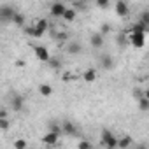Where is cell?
I'll return each mask as SVG.
<instances>
[{
    "label": "cell",
    "instance_id": "cell-27",
    "mask_svg": "<svg viewBox=\"0 0 149 149\" xmlns=\"http://www.w3.org/2000/svg\"><path fill=\"white\" fill-rule=\"evenodd\" d=\"M125 44H126L125 37H123V35H119V37H118V46H125Z\"/></svg>",
    "mask_w": 149,
    "mask_h": 149
},
{
    "label": "cell",
    "instance_id": "cell-19",
    "mask_svg": "<svg viewBox=\"0 0 149 149\" xmlns=\"http://www.w3.org/2000/svg\"><path fill=\"white\" fill-rule=\"evenodd\" d=\"M46 63H49V67H51V68H60V65H61L60 58H54V56H49V60H47Z\"/></svg>",
    "mask_w": 149,
    "mask_h": 149
},
{
    "label": "cell",
    "instance_id": "cell-22",
    "mask_svg": "<svg viewBox=\"0 0 149 149\" xmlns=\"http://www.w3.org/2000/svg\"><path fill=\"white\" fill-rule=\"evenodd\" d=\"M132 93H133V97H135V98H140V97L147 95V91H144L142 88H133V91H132Z\"/></svg>",
    "mask_w": 149,
    "mask_h": 149
},
{
    "label": "cell",
    "instance_id": "cell-6",
    "mask_svg": "<svg viewBox=\"0 0 149 149\" xmlns=\"http://www.w3.org/2000/svg\"><path fill=\"white\" fill-rule=\"evenodd\" d=\"M116 14L119 18H126L130 14V7H128V4L125 2V0H118L116 2Z\"/></svg>",
    "mask_w": 149,
    "mask_h": 149
},
{
    "label": "cell",
    "instance_id": "cell-16",
    "mask_svg": "<svg viewBox=\"0 0 149 149\" xmlns=\"http://www.w3.org/2000/svg\"><path fill=\"white\" fill-rule=\"evenodd\" d=\"M132 144H133V140H132V137H128V135L118 139V147H121V149H128Z\"/></svg>",
    "mask_w": 149,
    "mask_h": 149
},
{
    "label": "cell",
    "instance_id": "cell-18",
    "mask_svg": "<svg viewBox=\"0 0 149 149\" xmlns=\"http://www.w3.org/2000/svg\"><path fill=\"white\" fill-rule=\"evenodd\" d=\"M137 100H139V109H140L142 112H147V111H149V97L144 95V97H140V98H137Z\"/></svg>",
    "mask_w": 149,
    "mask_h": 149
},
{
    "label": "cell",
    "instance_id": "cell-31",
    "mask_svg": "<svg viewBox=\"0 0 149 149\" xmlns=\"http://www.w3.org/2000/svg\"><path fill=\"white\" fill-rule=\"evenodd\" d=\"M65 2H70V0H65Z\"/></svg>",
    "mask_w": 149,
    "mask_h": 149
},
{
    "label": "cell",
    "instance_id": "cell-21",
    "mask_svg": "<svg viewBox=\"0 0 149 149\" xmlns=\"http://www.w3.org/2000/svg\"><path fill=\"white\" fill-rule=\"evenodd\" d=\"M47 128H49V132H54V133H58V135H61V126H58L54 121H51L49 125H47Z\"/></svg>",
    "mask_w": 149,
    "mask_h": 149
},
{
    "label": "cell",
    "instance_id": "cell-10",
    "mask_svg": "<svg viewBox=\"0 0 149 149\" xmlns=\"http://www.w3.org/2000/svg\"><path fill=\"white\" fill-rule=\"evenodd\" d=\"M58 133H54V132H47L44 137H42V142L46 144V146H56L58 144Z\"/></svg>",
    "mask_w": 149,
    "mask_h": 149
},
{
    "label": "cell",
    "instance_id": "cell-25",
    "mask_svg": "<svg viewBox=\"0 0 149 149\" xmlns=\"http://www.w3.org/2000/svg\"><path fill=\"white\" fill-rule=\"evenodd\" d=\"M109 32H111V25H109V23H104V25L100 26V33H102V35L105 37V35H107Z\"/></svg>",
    "mask_w": 149,
    "mask_h": 149
},
{
    "label": "cell",
    "instance_id": "cell-7",
    "mask_svg": "<svg viewBox=\"0 0 149 149\" xmlns=\"http://www.w3.org/2000/svg\"><path fill=\"white\" fill-rule=\"evenodd\" d=\"M100 67H102L104 70H112V68H114V58H112L111 54H102V58H100Z\"/></svg>",
    "mask_w": 149,
    "mask_h": 149
},
{
    "label": "cell",
    "instance_id": "cell-23",
    "mask_svg": "<svg viewBox=\"0 0 149 149\" xmlns=\"http://www.w3.org/2000/svg\"><path fill=\"white\" fill-rule=\"evenodd\" d=\"M26 146H28V142L23 140V139H18V140L14 142V147H16V149H25Z\"/></svg>",
    "mask_w": 149,
    "mask_h": 149
},
{
    "label": "cell",
    "instance_id": "cell-20",
    "mask_svg": "<svg viewBox=\"0 0 149 149\" xmlns=\"http://www.w3.org/2000/svg\"><path fill=\"white\" fill-rule=\"evenodd\" d=\"M9 126H11L9 119L6 116H0V130H9Z\"/></svg>",
    "mask_w": 149,
    "mask_h": 149
},
{
    "label": "cell",
    "instance_id": "cell-28",
    "mask_svg": "<svg viewBox=\"0 0 149 149\" xmlns=\"http://www.w3.org/2000/svg\"><path fill=\"white\" fill-rule=\"evenodd\" d=\"M67 37H68L67 33H58V35H56V39H58V40H67Z\"/></svg>",
    "mask_w": 149,
    "mask_h": 149
},
{
    "label": "cell",
    "instance_id": "cell-14",
    "mask_svg": "<svg viewBox=\"0 0 149 149\" xmlns=\"http://www.w3.org/2000/svg\"><path fill=\"white\" fill-rule=\"evenodd\" d=\"M83 79H84L86 83H95V81H97V70H95V68H88V70H84Z\"/></svg>",
    "mask_w": 149,
    "mask_h": 149
},
{
    "label": "cell",
    "instance_id": "cell-8",
    "mask_svg": "<svg viewBox=\"0 0 149 149\" xmlns=\"http://www.w3.org/2000/svg\"><path fill=\"white\" fill-rule=\"evenodd\" d=\"M65 9H67V7H65L63 2H53V4H51V14H53L54 18H61V14H63Z\"/></svg>",
    "mask_w": 149,
    "mask_h": 149
},
{
    "label": "cell",
    "instance_id": "cell-29",
    "mask_svg": "<svg viewBox=\"0 0 149 149\" xmlns=\"http://www.w3.org/2000/svg\"><path fill=\"white\" fill-rule=\"evenodd\" d=\"M16 67H25V61H21V60H18V61H16Z\"/></svg>",
    "mask_w": 149,
    "mask_h": 149
},
{
    "label": "cell",
    "instance_id": "cell-2",
    "mask_svg": "<svg viewBox=\"0 0 149 149\" xmlns=\"http://www.w3.org/2000/svg\"><path fill=\"white\" fill-rule=\"evenodd\" d=\"M102 146H105L107 149L118 147V139L114 137V133L111 130H102Z\"/></svg>",
    "mask_w": 149,
    "mask_h": 149
},
{
    "label": "cell",
    "instance_id": "cell-5",
    "mask_svg": "<svg viewBox=\"0 0 149 149\" xmlns=\"http://www.w3.org/2000/svg\"><path fill=\"white\" fill-rule=\"evenodd\" d=\"M33 53H35V58L40 60V61H47L49 56H51V53H49L47 47H44V46H35V47H33Z\"/></svg>",
    "mask_w": 149,
    "mask_h": 149
},
{
    "label": "cell",
    "instance_id": "cell-15",
    "mask_svg": "<svg viewBox=\"0 0 149 149\" xmlns=\"http://www.w3.org/2000/svg\"><path fill=\"white\" fill-rule=\"evenodd\" d=\"M11 23H14L18 28H23V26H25V14H21V13H14Z\"/></svg>",
    "mask_w": 149,
    "mask_h": 149
},
{
    "label": "cell",
    "instance_id": "cell-9",
    "mask_svg": "<svg viewBox=\"0 0 149 149\" xmlns=\"http://www.w3.org/2000/svg\"><path fill=\"white\" fill-rule=\"evenodd\" d=\"M90 44H91L95 49H100V47L104 46V35H102L100 32L91 33V37H90Z\"/></svg>",
    "mask_w": 149,
    "mask_h": 149
},
{
    "label": "cell",
    "instance_id": "cell-4",
    "mask_svg": "<svg viewBox=\"0 0 149 149\" xmlns=\"http://www.w3.org/2000/svg\"><path fill=\"white\" fill-rule=\"evenodd\" d=\"M61 133H65L68 137H76L77 135V128H76V125H74L72 121H63L61 123Z\"/></svg>",
    "mask_w": 149,
    "mask_h": 149
},
{
    "label": "cell",
    "instance_id": "cell-24",
    "mask_svg": "<svg viewBox=\"0 0 149 149\" xmlns=\"http://www.w3.org/2000/svg\"><path fill=\"white\" fill-rule=\"evenodd\" d=\"M95 4L98 9H107L109 7V0H95Z\"/></svg>",
    "mask_w": 149,
    "mask_h": 149
},
{
    "label": "cell",
    "instance_id": "cell-12",
    "mask_svg": "<svg viewBox=\"0 0 149 149\" xmlns=\"http://www.w3.org/2000/svg\"><path fill=\"white\" fill-rule=\"evenodd\" d=\"M67 53H68V54H81V53H83V46H81L79 42H70V44L67 46Z\"/></svg>",
    "mask_w": 149,
    "mask_h": 149
},
{
    "label": "cell",
    "instance_id": "cell-17",
    "mask_svg": "<svg viewBox=\"0 0 149 149\" xmlns=\"http://www.w3.org/2000/svg\"><path fill=\"white\" fill-rule=\"evenodd\" d=\"M53 91H54V90H53V86H51V84H40V86H39V93H40L42 97H46V98H47V97H51V95H53Z\"/></svg>",
    "mask_w": 149,
    "mask_h": 149
},
{
    "label": "cell",
    "instance_id": "cell-26",
    "mask_svg": "<svg viewBox=\"0 0 149 149\" xmlns=\"http://www.w3.org/2000/svg\"><path fill=\"white\" fill-rule=\"evenodd\" d=\"M77 147H79V149H88V147H91V142H88V140H79V142H77Z\"/></svg>",
    "mask_w": 149,
    "mask_h": 149
},
{
    "label": "cell",
    "instance_id": "cell-30",
    "mask_svg": "<svg viewBox=\"0 0 149 149\" xmlns=\"http://www.w3.org/2000/svg\"><path fill=\"white\" fill-rule=\"evenodd\" d=\"M0 16H2V7H0Z\"/></svg>",
    "mask_w": 149,
    "mask_h": 149
},
{
    "label": "cell",
    "instance_id": "cell-3",
    "mask_svg": "<svg viewBox=\"0 0 149 149\" xmlns=\"http://www.w3.org/2000/svg\"><path fill=\"white\" fill-rule=\"evenodd\" d=\"M9 107H11L14 112L23 111V107H25V97H23V95H18V93H13L11 98H9Z\"/></svg>",
    "mask_w": 149,
    "mask_h": 149
},
{
    "label": "cell",
    "instance_id": "cell-1",
    "mask_svg": "<svg viewBox=\"0 0 149 149\" xmlns=\"http://www.w3.org/2000/svg\"><path fill=\"white\" fill-rule=\"evenodd\" d=\"M147 30H149V28H146V26L140 25V23L133 25L132 33L128 35V42H130L135 49H142L144 44H146V33H147Z\"/></svg>",
    "mask_w": 149,
    "mask_h": 149
},
{
    "label": "cell",
    "instance_id": "cell-13",
    "mask_svg": "<svg viewBox=\"0 0 149 149\" xmlns=\"http://www.w3.org/2000/svg\"><path fill=\"white\" fill-rule=\"evenodd\" d=\"M61 18H63V19H65L67 23H72L74 19H76V18H77V13H76V9H68V7H67V9L63 11V14H61Z\"/></svg>",
    "mask_w": 149,
    "mask_h": 149
},
{
    "label": "cell",
    "instance_id": "cell-11",
    "mask_svg": "<svg viewBox=\"0 0 149 149\" xmlns=\"http://www.w3.org/2000/svg\"><path fill=\"white\" fill-rule=\"evenodd\" d=\"M14 7H9V6H6V7H2V16H0V19H4V21H13V16H14Z\"/></svg>",
    "mask_w": 149,
    "mask_h": 149
}]
</instances>
